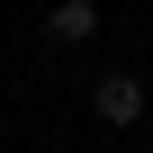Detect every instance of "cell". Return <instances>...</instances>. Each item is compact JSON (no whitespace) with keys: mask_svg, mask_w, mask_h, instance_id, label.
<instances>
[{"mask_svg":"<svg viewBox=\"0 0 153 153\" xmlns=\"http://www.w3.org/2000/svg\"><path fill=\"white\" fill-rule=\"evenodd\" d=\"M90 108H99V126H135L144 117V81H135V72H99Z\"/></svg>","mask_w":153,"mask_h":153,"instance_id":"1","label":"cell"},{"mask_svg":"<svg viewBox=\"0 0 153 153\" xmlns=\"http://www.w3.org/2000/svg\"><path fill=\"white\" fill-rule=\"evenodd\" d=\"M45 36L54 45H90L99 36V0H54V9H45Z\"/></svg>","mask_w":153,"mask_h":153,"instance_id":"2","label":"cell"}]
</instances>
